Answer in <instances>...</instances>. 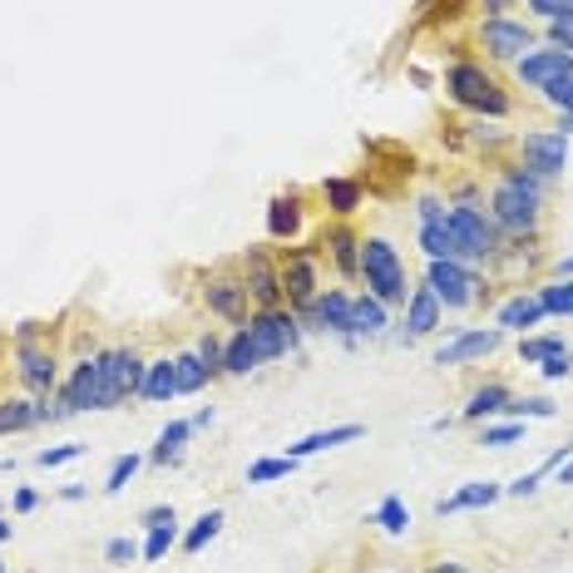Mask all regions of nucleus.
Returning a JSON list of instances; mask_svg holds the SVG:
<instances>
[{
	"label": "nucleus",
	"instance_id": "412c9836",
	"mask_svg": "<svg viewBox=\"0 0 573 573\" xmlns=\"http://www.w3.org/2000/svg\"><path fill=\"white\" fill-rule=\"evenodd\" d=\"M544 322V306H539V296H534V286H514V292L504 296L500 306H494V326L509 336V332H519L524 336L529 326H539Z\"/></svg>",
	"mask_w": 573,
	"mask_h": 573
},
{
	"label": "nucleus",
	"instance_id": "0eeeda50",
	"mask_svg": "<svg viewBox=\"0 0 573 573\" xmlns=\"http://www.w3.org/2000/svg\"><path fill=\"white\" fill-rule=\"evenodd\" d=\"M10 361H15V381L25 396L35 400H50L60 390V381H65V371H60V352L55 342H10Z\"/></svg>",
	"mask_w": 573,
	"mask_h": 573
},
{
	"label": "nucleus",
	"instance_id": "a19ab883",
	"mask_svg": "<svg viewBox=\"0 0 573 573\" xmlns=\"http://www.w3.org/2000/svg\"><path fill=\"white\" fill-rule=\"evenodd\" d=\"M144 465H148V460H144V455H134V450L119 455V460L110 465V475H104V494H124V490H129V480L144 470Z\"/></svg>",
	"mask_w": 573,
	"mask_h": 573
},
{
	"label": "nucleus",
	"instance_id": "b1692460",
	"mask_svg": "<svg viewBox=\"0 0 573 573\" xmlns=\"http://www.w3.org/2000/svg\"><path fill=\"white\" fill-rule=\"evenodd\" d=\"M366 435V426L361 420H346V426H326V430H312V435H302V440H292L286 445V455L292 460H312V455H326V450H336V445H352Z\"/></svg>",
	"mask_w": 573,
	"mask_h": 573
},
{
	"label": "nucleus",
	"instance_id": "de8ad7c7",
	"mask_svg": "<svg viewBox=\"0 0 573 573\" xmlns=\"http://www.w3.org/2000/svg\"><path fill=\"white\" fill-rule=\"evenodd\" d=\"M524 10L539 20V25H549V20L573 15V0H524Z\"/></svg>",
	"mask_w": 573,
	"mask_h": 573
},
{
	"label": "nucleus",
	"instance_id": "4c0bfd02",
	"mask_svg": "<svg viewBox=\"0 0 573 573\" xmlns=\"http://www.w3.org/2000/svg\"><path fill=\"white\" fill-rule=\"evenodd\" d=\"M296 465L302 460H292V455H262L248 465V485H278L286 475H296Z\"/></svg>",
	"mask_w": 573,
	"mask_h": 573
},
{
	"label": "nucleus",
	"instance_id": "9d476101",
	"mask_svg": "<svg viewBox=\"0 0 573 573\" xmlns=\"http://www.w3.org/2000/svg\"><path fill=\"white\" fill-rule=\"evenodd\" d=\"M248 336L258 346L262 366L268 361H286V356H302V322H296L292 306H272V312H252L248 316Z\"/></svg>",
	"mask_w": 573,
	"mask_h": 573
},
{
	"label": "nucleus",
	"instance_id": "680f3d73",
	"mask_svg": "<svg viewBox=\"0 0 573 573\" xmlns=\"http://www.w3.org/2000/svg\"><path fill=\"white\" fill-rule=\"evenodd\" d=\"M455 420H460V416H435V420H430V435H450Z\"/></svg>",
	"mask_w": 573,
	"mask_h": 573
},
{
	"label": "nucleus",
	"instance_id": "a878e982",
	"mask_svg": "<svg viewBox=\"0 0 573 573\" xmlns=\"http://www.w3.org/2000/svg\"><path fill=\"white\" fill-rule=\"evenodd\" d=\"M178 396V376H174V356H148L144 366V386L134 400H148V406H168V400Z\"/></svg>",
	"mask_w": 573,
	"mask_h": 573
},
{
	"label": "nucleus",
	"instance_id": "c03bdc74",
	"mask_svg": "<svg viewBox=\"0 0 573 573\" xmlns=\"http://www.w3.org/2000/svg\"><path fill=\"white\" fill-rule=\"evenodd\" d=\"M80 455H84L80 440H70V445H45V450H35V470H60V465L80 460Z\"/></svg>",
	"mask_w": 573,
	"mask_h": 573
},
{
	"label": "nucleus",
	"instance_id": "20e7f679",
	"mask_svg": "<svg viewBox=\"0 0 573 573\" xmlns=\"http://www.w3.org/2000/svg\"><path fill=\"white\" fill-rule=\"evenodd\" d=\"M485 213L494 218L500 238H544V198L524 194V188H514L500 174H494V184H490Z\"/></svg>",
	"mask_w": 573,
	"mask_h": 573
},
{
	"label": "nucleus",
	"instance_id": "2eb2a0df",
	"mask_svg": "<svg viewBox=\"0 0 573 573\" xmlns=\"http://www.w3.org/2000/svg\"><path fill=\"white\" fill-rule=\"evenodd\" d=\"M504 346L500 326H460L455 336H445L435 346V366H475V361H490Z\"/></svg>",
	"mask_w": 573,
	"mask_h": 573
},
{
	"label": "nucleus",
	"instance_id": "e2e57ef3",
	"mask_svg": "<svg viewBox=\"0 0 573 573\" xmlns=\"http://www.w3.org/2000/svg\"><path fill=\"white\" fill-rule=\"evenodd\" d=\"M430 573H470V569L455 564V559H440V564H430Z\"/></svg>",
	"mask_w": 573,
	"mask_h": 573
},
{
	"label": "nucleus",
	"instance_id": "423d86ee",
	"mask_svg": "<svg viewBox=\"0 0 573 573\" xmlns=\"http://www.w3.org/2000/svg\"><path fill=\"white\" fill-rule=\"evenodd\" d=\"M148 356L139 346H104L100 352V410H119L124 400L139 396Z\"/></svg>",
	"mask_w": 573,
	"mask_h": 573
},
{
	"label": "nucleus",
	"instance_id": "c9c22d12",
	"mask_svg": "<svg viewBox=\"0 0 573 573\" xmlns=\"http://www.w3.org/2000/svg\"><path fill=\"white\" fill-rule=\"evenodd\" d=\"M178 539H184V529H178V524L144 529V539H139V559H144V564H158V559H168V549H178Z\"/></svg>",
	"mask_w": 573,
	"mask_h": 573
},
{
	"label": "nucleus",
	"instance_id": "f704fd0d",
	"mask_svg": "<svg viewBox=\"0 0 573 573\" xmlns=\"http://www.w3.org/2000/svg\"><path fill=\"white\" fill-rule=\"evenodd\" d=\"M524 426H529V420H509V416L485 420V426H480V445H485V450H509V445H524Z\"/></svg>",
	"mask_w": 573,
	"mask_h": 573
},
{
	"label": "nucleus",
	"instance_id": "09e8293b",
	"mask_svg": "<svg viewBox=\"0 0 573 573\" xmlns=\"http://www.w3.org/2000/svg\"><path fill=\"white\" fill-rule=\"evenodd\" d=\"M539 490H544V475H539V470H529V475H514V480L504 485V494H509V500H534Z\"/></svg>",
	"mask_w": 573,
	"mask_h": 573
},
{
	"label": "nucleus",
	"instance_id": "ddd939ff",
	"mask_svg": "<svg viewBox=\"0 0 573 573\" xmlns=\"http://www.w3.org/2000/svg\"><path fill=\"white\" fill-rule=\"evenodd\" d=\"M514 164H524L529 174H539L544 184H559V178L569 174V139L559 129L514 134Z\"/></svg>",
	"mask_w": 573,
	"mask_h": 573
},
{
	"label": "nucleus",
	"instance_id": "c85d7f7f",
	"mask_svg": "<svg viewBox=\"0 0 573 573\" xmlns=\"http://www.w3.org/2000/svg\"><path fill=\"white\" fill-rule=\"evenodd\" d=\"M460 129H465V148L485 154L490 164H500L504 148H514V134H504L500 119H470V124H460Z\"/></svg>",
	"mask_w": 573,
	"mask_h": 573
},
{
	"label": "nucleus",
	"instance_id": "393cba45",
	"mask_svg": "<svg viewBox=\"0 0 573 573\" xmlns=\"http://www.w3.org/2000/svg\"><path fill=\"white\" fill-rule=\"evenodd\" d=\"M390 306L386 302H376L371 292H352V336L356 342H376V336H386L390 332Z\"/></svg>",
	"mask_w": 573,
	"mask_h": 573
},
{
	"label": "nucleus",
	"instance_id": "774afa93",
	"mask_svg": "<svg viewBox=\"0 0 573 573\" xmlns=\"http://www.w3.org/2000/svg\"><path fill=\"white\" fill-rule=\"evenodd\" d=\"M0 573H6V564H0Z\"/></svg>",
	"mask_w": 573,
	"mask_h": 573
},
{
	"label": "nucleus",
	"instance_id": "8fccbe9b",
	"mask_svg": "<svg viewBox=\"0 0 573 573\" xmlns=\"http://www.w3.org/2000/svg\"><path fill=\"white\" fill-rule=\"evenodd\" d=\"M539 40H544V45H554V50H569V55H573V15L549 20L544 35H539Z\"/></svg>",
	"mask_w": 573,
	"mask_h": 573
},
{
	"label": "nucleus",
	"instance_id": "052dcab7",
	"mask_svg": "<svg viewBox=\"0 0 573 573\" xmlns=\"http://www.w3.org/2000/svg\"><path fill=\"white\" fill-rule=\"evenodd\" d=\"M549 480H554V485H564V490H569V485H573V460H564V465H559V470L549 475Z\"/></svg>",
	"mask_w": 573,
	"mask_h": 573
},
{
	"label": "nucleus",
	"instance_id": "f8f14e48",
	"mask_svg": "<svg viewBox=\"0 0 573 573\" xmlns=\"http://www.w3.org/2000/svg\"><path fill=\"white\" fill-rule=\"evenodd\" d=\"M198 302L208 306V316H218V322H228V326H248V316H252V296H248V286H242L238 268L204 272Z\"/></svg>",
	"mask_w": 573,
	"mask_h": 573
},
{
	"label": "nucleus",
	"instance_id": "a211bd4d",
	"mask_svg": "<svg viewBox=\"0 0 573 573\" xmlns=\"http://www.w3.org/2000/svg\"><path fill=\"white\" fill-rule=\"evenodd\" d=\"M306 228V194L302 188H282L268 198V242H302Z\"/></svg>",
	"mask_w": 573,
	"mask_h": 573
},
{
	"label": "nucleus",
	"instance_id": "2f4dec72",
	"mask_svg": "<svg viewBox=\"0 0 573 573\" xmlns=\"http://www.w3.org/2000/svg\"><path fill=\"white\" fill-rule=\"evenodd\" d=\"M222 524H228V514H222V509H204V514L194 519V524L184 529V539H178V549H184V554H204L208 544H213V539L222 534Z\"/></svg>",
	"mask_w": 573,
	"mask_h": 573
},
{
	"label": "nucleus",
	"instance_id": "e433bc0d",
	"mask_svg": "<svg viewBox=\"0 0 573 573\" xmlns=\"http://www.w3.org/2000/svg\"><path fill=\"white\" fill-rule=\"evenodd\" d=\"M371 524H381V534H390V539H400L410 529V509L400 494H386V500L376 504V514H371Z\"/></svg>",
	"mask_w": 573,
	"mask_h": 573
},
{
	"label": "nucleus",
	"instance_id": "7c9ffc66",
	"mask_svg": "<svg viewBox=\"0 0 573 573\" xmlns=\"http://www.w3.org/2000/svg\"><path fill=\"white\" fill-rule=\"evenodd\" d=\"M262 366L258 346H252L248 326H232L228 342H222V376H252V371Z\"/></svg>",
	"mask_w": 573,
	"mask_h": 573
},
{
	"label": "nucleus",
	"instance_id": "aec40b11",
	"mask_svg": "<svg viewBox=\"0 0 573 573\" xmlns=\"http://www.w3.org/2000/svg\"><path fill=\"white\" fill-rule=\"evenodd\" d=\"M316 198H322V213L326 218H346L352 222L361 208H366V184L356 174H332L316 184Z\"/></svg>",
	"mask_w": 573,
	"mask_h": 573
},
{
	"label": "nucleus",
	"instance_id": "338daca9",
	"mask_svg": "<svg viewBox=\"0 0 573 573\" xmlns=\"http://www.w3.org/2000/svg\"><path fill=\"white\" fill-rule=\"evenodd\" d=\"M10 534H15V524H6V514H0V549L10 544Z\"/></svg>",
	"mask_w": 573,
	"mask_h": 573
},
{
	"label": "nucleus",
	"instance_id": "f257e3e1",
	"mask_svg": "<svg viewBox=\"0 0 573 573\" xmlns=\"http://www.w3.org/2000/svg\"><path fill=\"white\" fill-rule=\"evenodd\" d=\"M440 84H445V100H450L455 110H465L470 119H500L504 124L509 114H514V94H509V84L485 65V60H470V55L450 60Z\"/></svg>",
	"mask_w": 573,
	"mask_h": 573
},
{
	"label": "nucleus",
	"instance_id": "473e14b6",
	"mask_svg": "<svg viewBox=\"0 0 573 573\" xmlns=\"http://www.w3.org/2000/svg\"><path fill=\"white\" fill-rule=\"evenodd\" d=\"M174 376H178V396H198L204 386H213V376H208V366L198 361L194 346H188V352H174Z\"/></svg>",
	"mask_w": 573,
	"mask_h": 573
},
{
	"label": "nucleus",
	"instance_id": "864d4df0",
	"mask_svg": "<svg viewBox=\"0 0 573 573\" xmlns=\"http://www.w3.org/2000/svg\"><path fill=\"white\" fill-rule=\"evenodd\" d=\"M445 208H450V204H445L440 194H420V198H416V218H420V222H435V218H445Z\"/></svg>",
	"mask_w": 573,
	"mask_h": 573
},
{
	"label": "nucleus",
	"instance_id": "3c124183",
	"mask_svg": "<svg viewBox=\"0 0 573 573\" xmlns=\"http://www.w3.org/2000/svg\"><path fill=\"white\" fill-rule=\"evenodd\" d=\"M539 376H544V381H569L573 376V346H569V352H554V356L539 361Z\"/></svg>",
	"mask_w": 573,
	"mask_h": 573
},
{
	"label": "nucleus",
	"instance_id": "f3484780",
	"mask_svg": "<svg viewBox=\"0 0 573 573\" xmlns=\"http://www.w3.org/2000/svg\"><path fill=\"white\" fill-rule=\"evenodd\" d=\"M514 84L519 90H544V84H554V80H564V74H573V55L569 50H554V45H544V40H539L534 50H529L524 60H514Z\"/></svg>",
	"mask_w": 573,
	"mask_h": 573
},
{
	"label": "nucleus",
	"instance_id": "0e129e2a",
	"mask_svg": "<svg viewBox=\"0 0 573 573\" xmlns=\"http://www.w3.org/2000/svg\"><path fill=\"white\" fill-rule=\"evenodd\" d=\"M554 278H573V258L564 252V258H554Z\"/></svg>",
	"mask_w": 573,
	"mask_h": 573
},
{
	"label": "nucleus",
	"instance_id": "1a4fd4ad",
	"mask_svg": "<svg viewBox=\"0 0 573 573\" xmlns=\"http://www.w3.org/2000/svg\"><path fill=\"white\" fill-rule=\"evenodd\" d=\"M296 322H302V332H312V336H336L346 352L361 346L352 336V292H346V286H322V292L296 312Z\"/></svg>",
	"mask_w": 573,
	"mask_h": 573
},
{
	"label": "nucleus",
	"instance_id": "72a5a7b5",
	"mask_svg": "<svg viewBox=\"0 0 573 573\" xmlns=\"http://www.w3.org/2000/svg\"><path fill=\"white\" fill-rule=\"evenodd\" d=\"M539 306H544V316H559V322H569L573 316V278H549L534 286Z\"/></svg>",
	"mask_w": 573,
	"mask_h": 573
},
{
	"label": "nucleus",
	"instance_id": "4468645a",
	"mask_svg": "<svg viewBox=\"0 0 573 573\" xmlns=\"http://www.w3.org/2000/svg\"><path fill=\"white\" fill-rule=\"evenodd\" d=\"M361 238L366 232L346 218H326L322 232H316V248H322V258L332 262L342 282H361Z\"/></svg>",
	"mask_w": 573,
	"mask_h": 573
},
{
	"label": "nucleus",
	"instance_id": "cd10ccee",
	"mask_svg": "<svg viewBox=\"0 0 573 573\" xmlns=\"http://www.w3.org/2000/svg\"><path fill=\"white\" fill-rule=\"evenodd\" d=\"M25 430H40V400L25 396V390H10V396H0V435Z\"/></svg>",
	"mask_w": 573,
	"mask_h": 573
},
{
	"label": "nucleus",
	"instance_id": "4be33fe9",
	"mask_svg": "<svg viewBox=\"0 0 573 573\" xmlns=\"http://www.w3.org/2000/svg\"><path fill=\"white\" fill-rule=\"evenodd\" d=\"M504 500V485L500 480H465L455 494L435 500V519H450V514H470V509H490Z\"/></svg>",
	"mask_w": 573,
	"mask_h": 573
},
{
	"label": "nucleus",
	"instance_id": "6e6552de",
	"mask_svg": "<svg viewBox=\"0 0 573 573\" xmlns=\"http://www.w3.org/2000/svg\"><path fill=\"white\" fill-rule=\"evenodd\" d=\"M322 248L316 242H286L278 248V268H282V296L292 312H302L316 292H322Z\"/></svg>",
	"mask_w": 573,
	"mask_h": 573
},
{
	"label": "nucleus",
	"instance_id": "7ed1b4c3",
	"mask_svg": "<svg viewBox=\"0 0 573 573\" xmlns=\"http://www.w3.org/2000/svg\"><path fill=\"white\" fill-rule=\"evenodd\" d=\"M420 282H430V292L440 296L445 312H475V306L494 302V282L480 268H470V262H426Z\"/></svg>",
	"mask_w": 573,
	"mask_h": 573
},
{
	"label": "nucleus",
	"instance_id": "bf43d9fd",
	"mask_svg": "<svg viewBox=\"0 0 573 573\" xmlns=\"http://www.w3.org/2000/svg\"><path fill=\"white\" fill-rule=\"evenodd\" d=\"M60 500H65V504H80V500H90V490H84V485H65V490H60Z\"/></svg>",
	"mask_w": 573,
	"mask_h": 573
},
{
	"label": "nucleus",
	"instance_id": "6e6d98bb",
	"mask_svg": "<svg viewBox=\"0 0 573 573\" xmlns=\"http://www.w3.org/2000/svg\"><path fill=\"white\" fill-rule=\"evenodd\" d=\"M564 460H573V440H564V445H559V450H549V460L539 465V475H544V480H549V475H554Z\"/></svg>",
	"mask_w": 573,
	"mask_h": 573
},
{
	"label": "nucleus",
	"instance_id": "69168bd1",
	"mask_svg": "<svg viewBox=\"0 0 573 573\" xmlns=\"http://www.w3.org/2000/svg\"><path fill=\"white\" fill-rule=\"evenodd\" d=\"M559 134H564V139H573V114H559V124H554Z\"/></svg>",
	"mask_w": 573,
	"mask_h": 573
},
{
	"label": "nucleus",
	"instance_id": "f03ea898",
	"mask_svg": "<svg viewBox=\"0 0 573 573\" xmlns=\"http://www.w3.org/2000/svg\"><path fill=\"white\" fill-rule=\"evenodd\" d=\"M361 286L386 306H406L410 286H416L406 272L400 248L390 238H381V232H366V238H361Z\"/></svg>",
	"mask_w": 573,
	"mask_h": 573
},
{
	"label": "nucleus",
	"instance_id": "ea45409f",
	"mask_svg": "<svg viewBox=\"0 0 573 573\" xmlns=\"http://www.w3.org/2000/svg\"><path fill=\"white\" fill-rule=\"evenodd\" d=\"M554 352H569V342L564 336H519V366H539L544 356H554Z\"/></svg>",
	"mask_w": 573,
	"mask_h": 573
},
{
	"label": "nucleus",
	"instance_id": "5701e85b",
	"mask_svg": "<svg viewBox=\"0 0 573 573\" xmlns=\"http://www.w3.org/2000/svg\"><path fill=\"white\" fill-rule=\"evenodd\" d=\"M509 396L514 390L504 386V381H480V386L465 396V406H460V420H470V426H485V420H500L504 416V406H509Z\"/></svg>",
	"mask_w": 573,
	"mask_h": 573
},
{
	"label": "nucleus",
	"instance_id": "58836bf2",
	"mask_svg": "<svg viewBox=\"0 0 573 573\" xmlns=\"http://www.w3.org/2000/svg\"><path fill=\"white\" fill-rule=\"evenodd\" d=\"M504 416H509V420H554L559 406H554L549 396H509Z\"/></svg>",
	"mask_w": 573,
	"mask_h": 573
},
{
	"label": "nucleus",
	"instance_id": "39448f33",
	"mask_svg": "<svg viewBox=\"0 0 573 573\" xmlns=\"http://www.w3.org/2000/svg\"><path fill=\"white\" fill-rule=\"evenodd\" d=\"M534 45H539V30L519 15H480V25H475V50L490 65H514Z\"/></svg>",
	"mask_w": 573,
	"mask_h": 573
},
{
	"label": "nucleus",
	"instance_id": "603ef678",
	"mask_svg": "<svg viewBox=\"0 0 573 573\" xmlns=\"http://www.w3.org/2000/svg\"><path fill=\"white\" fill-rule=\"evenodd\" d=\"M158 524H178V509L174 504H148L139 514V529H158Z\"/></svg>",
	"mask_w": 573,
	"mask_h": 573
},
{
	"label": "nucleus",
	"instance_id": "c756f323",
	"mask_svg": "<svg viewBox=\"0 0 573 573\" xmlns=\"http://www.w3.org/2000/svg\"><path fill=\"white\" fill-rule=\"evenodd\" d=\"M188 440H194V426H188V420H168L164 430H158V440H154V450L144 455L148 465H158V470H168V465H178L184 460V450H188Z\"/></svg>",
	"mask_w": 573,
	"mask_h": 573
},
{
	"label": "nucleus",
	"instance_id": "4d7b16f0",
	"mask_svg": "<svg viewBox=\"0 0 573 573\" xmlns=\"http://www.w3.org/2000/svg\"><path fill=\"white\" fill-rule=\"evenodd\" d=\"M213 420H218V410H213V406H198L194 416H188V426H194V435H198V430H208V426H213Z\"/></svg>",
	"mask_w": 573,
	"mask_h": 573
},
{
	"label": "nucleus",
	"instance_id": "5fc2aeb1",
	"mask_svg": "<svg viewBox=\"0 0 573 573\" xmlns=\"http://www.w3.org/2000/svg\"><path fill=\"white\" fill-rule=\"evenodd\" d=\"M10 509H15V514H30V509H40V490H30V485H20V490L10 494Z\"/></svg>",
	"mask_w": 573,
	"mask_h": 573
},
{
	"label": "nucleus",
	"instance_id": "dca6fc26",
	"mask_svg": "<svg viewBox=\"0 0 573 573\" xmlns=\"http://www.w3.org/2000/svg\"><path fill=\"white\" fill-rule=\"evenodd\" d=\"M445 326V306H440V296L430 292V282H416L410 286V296H406V306H400V332H396V342L400 346H416V342H426V336H435Z\"/></svg>",
	"mask_w": 573,
	"mask_h": 573
},
{
	"label": "nucleus",
	"instance_id": "13d9d810",
	"mask_svg": "<svg viewBox=\"0 0 573 573\" xmlns=\"http://www.w3.org/2000/svg\"><path fill=\"white\" fill-rule=\"evenodd\" d=\"M475 6H480V15H509L519 0H475Z\"/></svg>",
	"mask_w": 573,
	"mask_h": 573
},
{
	"label": "nucleus",
	"instance_id": "bb28decb",
	"mask_svg": "<svg viewBox=\"0 0 573 573\" xmlns=\"http://www.w3.org/2000/svg\"><path fill=\"white\" fill-rule=\"evenodd\" d=\"M416 248H420V258H426V262H465L460 242H455V232H450V222H445V218L420 222Z\"/></svg>",
	"mask_w": 573,
	"mask_h": 573
},
{
	"label": "nucleus",
	"instance_id": "79ce46f5",
	"mask_svg": "<svg viewBox=\"0 0 573 573\" xmlns=\"http://www.w3.org/2000/svg\"><path fill=\"white\" fill-rule=\"evenodd\" d=\"M500 178H509L514 188H524V194H534V198H544L549 204V194H554V184H544L539 174H529L524 164H500Z\"/></svg>",
	"mask_w": 573,
	"mask_h": 573
},
{
	"label": "nucleus",
	"instance_id": "37998d69",
	"mask_svg": "<svg viewBox=\"0 0 573 573\" xmlns=\"http://www.w3.org/2000/svg\"><path fill=\"white\" fill-rule=\"evenodd\" d=\"M222 342H228V336H222V332H204V336H198V342H194V352H198V361H204V366H208V376H222Z\"/></svg>",
	"mask_w": 573,
	"mask_h": 573
},
{
	"label": "nucleus",
	"instance_id": "49530a36",
	"mask_svg": "<svg viewBox=\"0 0 573 573\" xmlns=\"http://www.w3.org/2000/svg\"><path fill=\"white\" fill-rule=\"evenodd\" d=\"M539 100H544L554 114H573V74H564V80H554V84H544V90H539Z\"/></svg>",
	"mask_w": 573,
	"mask_h": 573
},
{
	"label": "nucleus",
	"instance_id": "a18cd8bd",
	"mask_svg": "<svg viewBox=\"0 0 573 573\" xmlns=\"http://www.w3.org/2000/svg\"><path fill=\"white\" fill-rule=\"evenodd\" d=\"M134 559H139V539H129V534H114L110 544H104V564H110V569H129Z\"/></svg>",
	"mask_w": 573,
	"mask_h": 573
},
{
	"label": "nucleus",
	"instance_id": "9b49d317",
	"mask_svg": "<svg viewBox=\"0 0 573 573\" xmlns=\"http://www.w3.org/2000/svg\"><path fill=\"white\" fill-rule=\"evenodd\" d=\"M232 268H238L242 286H248L252 312H272V306H286V296H282V268H278V248H268V242H258V248H242Z\"/></svg>",
	"mask_w": 573,
	"mask_h": 573
},
{
	"label": "nucleus",
	"instance_id": "6ab92c4d",
	"mask_svg": "<svg viewBox=\"0 0 573 573\" xmlns=\"http://www.w3.org/2000/svg\"><path fill=\"white\" fill-rule=\"evenodd\" d=\"M60 390L70 396L74 416H90V410H100V352H84L70 361L65 381H60Z\"/></svg>",
	"mask_w": 573,
	"mask_h": 573
}]
</instances>
